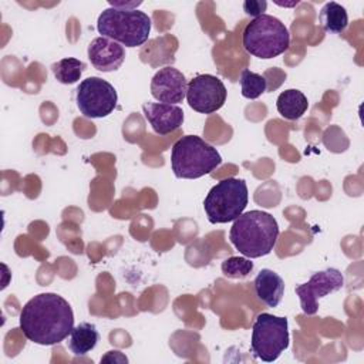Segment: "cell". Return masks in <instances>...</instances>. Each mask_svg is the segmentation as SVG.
<instances>
[{
  "instance_id": "obj_1",
  "label": "cell",
  "mask_w": 364,
  "mask_h": 364,
  "mask_svg": "<svg viewBox=\"0 0 364 364\" xmlns=\"http://www.w3.org/2000/svg\"><path fill=\"white\" fill-rule=\"evenodd\" d=\"M18 320L26 338L40 346L61 343L74 327L73 309L57 293H41L30 299L21 309Z\"/></svg>"
},
{
  "instance_id": "obj_2",
  "label": "cell",
  "mask_w": 364,
  "mask_h": 364,
  "mask_svg": "<svg viewBox=\"0 0 364 364\" xmlns=\"http://www.w3.org/2000/svg\"><path fill=\"white\" fill-rule=\"evenodd\" d=\"M277 236V220L263 210H249L242 213L233 220L229 232L232 245L249 259L269 255L276 246Z\"/></svg>"
},
{
  "instance_id": "obj_3",
  "label": "cell",
  "mask_w": 364,
  "mask_h": 364,
  "mask_svg": "<svg viewBox=\"0 0 364 364\" xmlns=\"http://www.w3.org/2000/svg\"><path fill=\"white\" fill-rule=\"evenodd\" d=\"M222 162L216 148L196 135L179 138L171 151V166L176 178L198 179L209 175Z\"/></svg>"
},
{
  "instance_id": "obj_4",
  "label": "cell",
  "mask_w": 364,
  "mask_h": 364,
  "mask_svg": "<svg viewBox=\"0 0 364 364\" xmlns=\"http://www.w3.org/2000/svg\"><path fill=\"white\" fill-rule=\"evenodd\" d=\"M97 30L125 47L142 46L151 33V18L136 9H105L97 20Z\"/></svg>"
},
{
  "instance_id": "obj_5",
  "label": "cell",
  "mask_w": 364,
  "mask_h": 364,
  "mask_svg": "<svg viewBox=\"0 0 364 364\" xmlns=\"http://www.w3.org/2000/svg\"><path fill=\"white\" fill-rule=\"evenodd\" d=\"M242 43L249 54L267 60L283 54L289 48L290 36L287 27L279 18L262 14L247 23Z\"/></svg>"
},
{
  "instance_id": "obj_6",
  "label": "cell",
  "mask_w": 364,
  "mask_h": 364,
  "mask_svg": "<svg viewBox=\"0 0 364 364\" xmlns=\"http://www.w3.org/2000/svg\"><path fill=\"white\" fill-rule=\"evenodd\" d=\"M249 193L245 179L226 178L216 183L203 200L210 223H228L237 219L247 206Z\"/></svg>"
},
{
  "instance_id": "obj_7",
  "label": "cell",
  "mask_w": 364,
  "mask_h": 364,
  "mask_svg": "<svg viewBox=\"0 0 364 364\" xmlns=\"http://www.w3.org/2000/svg\"><path fill=\"white\" fill-rule=\"evenodd\" d=\"M289 330L287 318L273 316L269 313H260L252 328L250 347L256 358L272 363L280 357V354L289 347Z\"/></svg>"
},
{
  "instance_id": "obj_8",
  "label": "cell",
  "mask_w": 364,
  "mask_h": 364,
  "mask_svg": "<svg viewBox=\"0 0 364 364\" xmlns=\"http://www.w3.org/2000/svg\"><path fill=\"white\" fill-rule=\"evenodd\" d=\"M77 107L87 118H102L117 107L118 95L112 84L100 78L88 77L77 87Z\"/></svg>"
},
{
  "instance_id": "obj_9",
  "label": "cell",
  "mask_w": 364,
  "mask_h": 364,
  "mask_svg": "<svg viewBox=\"0 0 364 364\" xmlns=\"http://www.w3.org/2000/svg\"><path fill=\"white\" fill-rule=\"evenodd\" d=\"M226 95L225 84L212 74H199L188 84V104L200 114H212L220 109L226 101Z\"/></svg>"
},
{
  "instance_id": "obj_10",
  "label": "cell",
  "mask_w": 364,
  "mask_h": 364,
  "mask_svg": "<svg viewBox=\"0 0 364 364\" xmlns=\"http://www.w3.org/2000/svg\"><path fill=\"white\" fill-rule=\"evenodd\" d=\"M344 286V276L338 269L328 267L314 273L309 282L296 287L300 306L304 314L313 316L318 310V299L340 290Z\"/></svg>"
},
{
  "instance_id": "obj_11",
  "label": "cell",
  "mask_w": 364,
  "mask_h": 364,
  "mask_svg": "<svg viewBox=\"0 0 364 364\" xmlns=\"http://www.w3.org/2000/svg\"><path fill=\"white\" fill-rule=\"evenodd\" d=\"M186 91L188 82L185 75L171 65L156 71L151 80L152 97L164 104L176 105L178 102H182L186 97Z\"/></svg>"
},
{
  "instance_id": "obj_12",
  "label": "cell",
  "mask_w": 364,
  "mask_h": 364,
  "mask_svg": "<svg viewBox=\"0 0 364 364\" xmlns=\"http://www.w3.org/2000/svg\"><path fill=\"white\" fill-rule=\"evenodd\" d=\"M88 58L94 68L102 73L118 70L125 60L124 47L107 37H97L88 46Z\"/></svg>"
},
{
  "instance_id": "obj_13",
  "label": "cell",
  "mask_w": 364,
  "mask_h": 364,
  "mask_svg": "<svg viewBox=\"0 0 364 364\" xmlns=\"http://www.w3.org/2000/svg\"><path fill=\"white\" fill-rule=\"evenodd\" d=\"M142 111L152 129L158 135H168L176 131L183 122V111L178 105L164 102H145Z\"/></svg>"
},
{
  "instance_id": "obj_14",
  "label": "cell",
  "mask_w": 364,
  "mask_h": 364,
  "mask_svg": "<svg viewBox=\"0 0 364 364\" xmlns=\"http://www.w3.org/2000/svg\"><path fill=\"white\" fill-rule=\"evenodd\" d=\"M255 291L259 300H262L267 307H276L284 293L283 279L270 269H262L255 277Z\"/></svg>"
},
{
  "instance_id": "obj_15",
  "label": "cell",
  "mask_w": 364,
  "mask_h": 364,
  "mask_svg": "<svg viewBox=\"0 0 364 364\" xmlns=\"http://www.w3.org/2000/svg\"><path fill=\"white\" fill-rule=\"evenodd\" d=\"M178 48V41L175 37L165 34L148 41V46L141 50V60L152 67H159L164 64H173L175 51Z\"/></svg>"
},
{
  "instance_id": "obj_16",
  "label": "cell",
  "mask_w": 364,
  "mask_h": 364,
  "mask_svg": "<svg viewBox=\"0 0 364 364\" xmlns=\"http://www.w3.org/2000/svg\"><path fill=\"white\" fill-rule=\"evenodd\" d=\"M100 334L94 324L91 323H80L73 327L68 338V348L74 355H85L91 350L95 348L98 343Z\"/></svg>"
},
{
  "instance_id": "obj_17",
  "label": "cell",
  "mask_w": 364,
  "mask_h": 364,
  "mask_svg": "<svg viewBox=\"0 0 364 364\" xmlns=\"http://www.w3.org/2000/svg\"><path fill=\"white\" fill-rule=\"evenodd\" d=\"M276 108L279 114L286 119H299L309 108L307 97L294 88L280 92L276 101Z\"/></svg>"
},
{
  "instance_id": "obj_18",
  "label": "cell",
  "mask_w": 364,
  "mask_h": 364,
  "mask_svg": "<svg viewBox=\"0 0 364 364\" xmlns=\"http://www.w3.org/2000/svg\"><path fill=\"white\" fill-rule=\"evenodd\" d=\"M318 18H320L321 27L326 31L334 33V34L343 33L348 26V16L346 9L336 1L326 3L320 10Z\"/></svg>"
},
{
  "instance_id": "obj_19",
  "label": "cell",
  "mask_w": 364,
  "mask_h": 364,
  "mask_svg": "<svg viewBox=\"0 0 364 364\" xmlns=\"http://www.w3.org/2000/svg\"><path fill=\"white\" fill-rule=\"evenodd\" d=\"M87 64L78 58H63L51 65L53 74L61 84H74L80 80Z\"/></svg>"
},
{
  "instance_id": "obj_20",
  "label": "cell",
  "mask_w": 364,
  "mask_h": 364,
  "mask_svg": "<svg viewBox=\"0 0 364 364\" xmlns=\"http://www.w3.org/2000/svg\"><path fill=\"white\" fill-rule=\"evenodd\" d=\"M239 82L242 88V95L247 100H256L267 90L266 78L246 68L242 71Z\"/></svg>"
},
{
  "instance_id": "obj_21",
  "label": "cell",
  "mask_w": 364,
  "mask_h": 364,
  "mask_svg": "<svg viewBox=\"0 0 364 364\" xmlns=\"http://www.w3.org/2000/svg\"><path fill=\"white\" fill-rule=\"evenodd\" d=\"M222 273L229 279H243L253 270V262L247 257L232 256L222 262Z\"/></svg>"
},
{
  "instance_id": "obj_22",
  "label": "cell",
  "mask_w": 364,
  "mask_h": 364,
  "mask_svg": "<svg viewBox=\"0 0 364 364\" xmlns=\"http://www.w3.org/2000/svg\"><path fill=\"white\" fill-rule=\"evenodd\" d=\"M266 7H267V3L263 1V0H262V1H260V0H246V1L243 3V10H245V13L249 14V16H253L255 18L259 17V16H262L263 11L266 10Z\"/></svg>"
},
{
  "instance_id": "obj_23",
  "label": "cell",
  "mask_w": 364,
  "mask_h": 364,
  "mask_svg": "<svg viewBox=\"0 0 364 364\" xmlns=\"http://www.w3.org/2000/svg\"><path fill=\"white\" fill-rule=\"evenodd\" d=\"M119 361V363H127L128 358L125 355H122L119 351H108V354L105 357L101 358V363L102 361Z\"/></svg>"
},
{
  "instance_id": "obj_24",
  "label": "cell",
  "mask_w": 364,
  "mask_h": 364,
  "mask_svg": "<svg viewBox=\"0 0 364 364\" xmlns=\"http://www.w3.org/2000/svg\"><path fill=\"white\" fill-rule=\"evenodd\" d=\"M277 6H282V7H294L299 4V0H294L291 3H280V1H274Z\"/></svg>"
}]
</instances>
